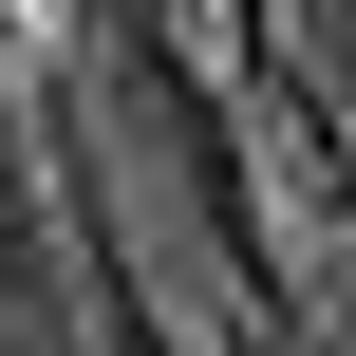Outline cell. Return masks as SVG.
Listing matches in <instances>:
<instances>
[{
    "label": "cell",
    "mask_w": 356,
    "mask_h": 356,
    "mask_svg": "<svg viewBox=\"0 0 356 356\" xmlns=\"http://www.w3.org/2000/svg\"><path fill=\"white\" fill-rule=\"evenodd\" d=\"M0 75H19V0H0Z\"/></svg>",
    "instance_id": "cell-1"
}]
</instances>
